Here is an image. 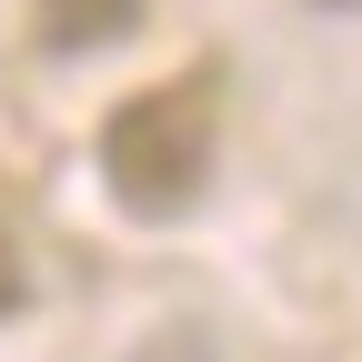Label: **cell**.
Returning <instances> with one entry per match:
<instances>
[{
    "instance_id": "1",
    "label": "cell",
    "mask_w": 362,
    "mask_h": 362,
    "mask_svg": "<svg viewBox=\"0 0 362 362\" xmlns=\"http://www.w3.org/2000/svg\"><path fill=\"white\" fill-rule=\"evenodd\" d=\"M211 90L202 81H151V90H131V101L101 121V171H111V192H121V211H141V221H161V211H181L211 181Z\"/></svg>"
},
{
    "instance_id": "2",
    "label": "cell",
    "mask_w": 362,
    "mask_h": 362,
    "mask_svg": "<svg viewBox=\"0 0 362 362\" xmlns=\"http://www.w3.org/2000/svg\"><path fill=\"white\" fill-rule=\"evenodd\" d=\"M30 11H40V40L51 51H101V40H121L141 21V0H30Z\"/></svg>"
},
{
    "instance_id": "3",
    "label": "cell",
    "mask_w": 362,
    "mask_h": 362,
    "mask_svg": "<svg viewBox=\"0 0 362 362\" xmlns=\"http://www.w3.org/2000/svg\"><path fill=\"white\" fill-rule=\"evenodd\" d=\"M131 362H211L192 332H161V342H141V352H131Z\"/></svg>"
},
{
    "instance_id": "4",
    "label": "cell",
    "mask_w": 362,
    "mask_h": 362,
    "mask_svg": "<svg viewBox=\"0 0 362 362\" xmlns=\"http://www.w3.org/2000/svg\"><path fill=\"white\" fill-rule=\"evenodd\" d=\"M11 312H21V252L0 242V322H11Z\"/></svg>"
},
{
    "instance_id": "5",
    "label": "cell",
    "mask_w": 362,
    "mask_h": 362,
    "mask_svg": "<svg viewBox=\"0 0 362 362\" xmlns=\"http://www.w3.org/2000/svg\"><path fill=\"white\" fill-rule=\"evenodd\" d=\"M312 11H362V0H312Z\"/></svg>"
}]
</instances>
